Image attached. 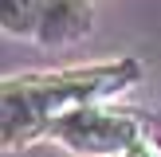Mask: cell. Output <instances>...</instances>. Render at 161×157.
Listing matches in <instances>:
<instances>
[{
  "instance_id": "6da1fadb",
  "label": "cell",
  "mask_w": 161,
  "mask_h": 157,
  "mask_svg": "<svg viewBox=\"0 0 161 157\" xmlns=\"http://www.w3.org/2000/svg\"><path fill=\"white\" fill-rule=\"evenodd\" d=\"M142 78V63L134 55H118L106 63H86L67 71H24L8 75L4 102V149H24L39 138H51V126L79 106H94L130 90Z\"/></svg>"
},
{
  "instance_id": "7a4b0ae2",
  "label": "cell",
  "mask_w": 161,
  "mask_h": 157,
  "mask_svg": "<svg viewBox=\"0 0 161 157\" xmlns=\"http://www.w3.org/2000/svg\"><path fill=\"white\" fill-rule=\"evenodd\" d=\"M142 133H149L142 114L122 110V106H106V102L79 106L51 126V138L79 157H106V153L122 157Z\"/></svg>"
},
{
  "instance_id": "3957f363",
  "label": "cell",
  "mask_w": 161,
  "mask_h": 157,
  "mask_svg": "<svg viewBox=\"0 0 161 157\" xmlns=\"http://www.w3.org/2000/svg\"><path fill=\"white\" fill-rule=\"evenodd\" d=\"M94 8L91 0H43V12H39V43L43 47H63L75 43L91 31Z\"/></svg>"
},
{
  "instance_id": "277c9868",
  "label": "cell",
  "mask_w": 161,
  "mask_h": 157,
  "mask_svg": "<svg viewBox=\"0 0 161 157\" xmlns=\"http://www.w3.org/2000/svg\"><path fill=\"white\" fill-rule=\"evenodd\" d=\"M39 12H43V0H4V8H0L4 31L8 35L36 39L39 35Z\"/></svg>"
},
{
  "instance_id": "5b68a950",
  "label": "cell",
  "mask_w": 161,
  "mask_h": 157,
  "mask_svg": "<svg viewBox=\"0 0 161 157\" xmlns=\"http://www.w3.org/2000/svg\"><path fill=\"white\" fill-rule=\"evenodd\" d=\"M122 157H161V141L153 138V133H142V138L134 141V145L126 149Z\"/></svg>"
}]
</instances>
